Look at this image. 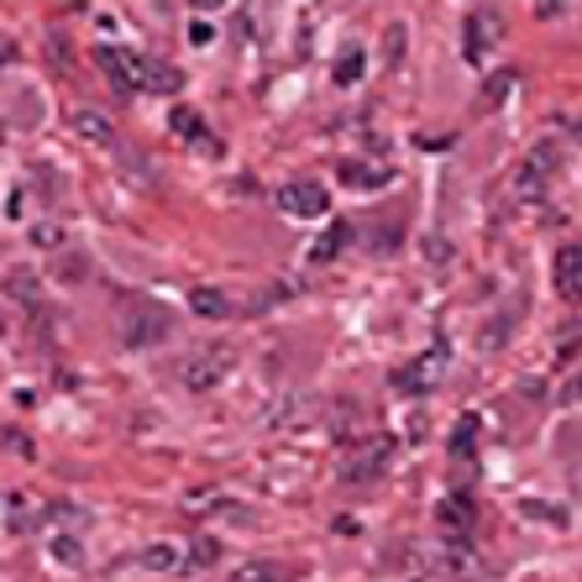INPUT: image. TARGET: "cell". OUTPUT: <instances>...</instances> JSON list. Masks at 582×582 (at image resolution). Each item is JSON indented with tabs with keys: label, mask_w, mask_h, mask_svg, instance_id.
<instances>
[{
	"label": "cell",
	"mask_w": 582,
	"mask_h": 582,
	"mask_svg": "<svg viewBox=\"0 0 582 582\" xmlns=\"http://www.w3.org/2000/svg\"><path fill=\"white\" fill-rule=\"evenodd\" d=\"M53 556H59V561H79V541H69V535L53 541Z\"/></svg>",
	"instance_id": "25"
},
{
	"label": "cell",
	"mask_w": 582,
	"mask_h": 582,
	"mask_svg": "<svg viewBox=\"0 0 582 582\" xmlns=\"http://www.w3.org/2000/svg\"><path fill=\"white\" fill-rule=\"evenodd\" d=\"M347 242H351V226H347V221H331V232H325L321 242H315V247H310V258H315V262L336 258V252H342V247H347Z\"/></svg>",
	"instance_id": "19"
},
{
	"label": "cell",
	"mask_w": 582,
	"mask_h": 582,
	"mask_svg": "<svg viewBox=\"0 0 582 582\" xmlns=\"http://www.w3.org/2000/svg\"><path fill=\"white\" fill-rule=\"evenodd\" d=\"M394 457V436H373L368 446H357V457L342 462V483H368V478H379L383 467Z\"/></svg>",
	"instance_id": "8"
},
{
	"label": "cell",
	"mask_w": 582,
	"mask_h": 582,
	"mask_svg": "<svg viewBox=\"0 0 582 582\" xmlns=\"http://www.w3.org/2000/svg\"><path fill=\"white\" fill-rule=\"evenodd\" d=\"M472 446H478V414H462V425L451 431V457H472Z\"/></svg>",
	"instance_id": "22"
},
{
	"label": "cell",
	"mask_w": 582,
	"mask_h": 582,
	"mask_svg": "<svg viewBox=\"0 0 582 582\" xmlns=\"http://www.w3.org/2000/svg\"><path fill=\"white\" fill-rule=\"evenodd\" d=\"M498 37H504V16H498L494 5H478V11L467 16V27H462V53H467V63H483V59H488V48H494Z\"/></svg>",
	"instance_id": "4"
},
{
	"label": "cell",
	"mask_w": 582,
	"mask_h": 582,
	"mask_svg": "<svg viewBox=\"0 0 582 582\" xmlns=\"http://www.w3.org/2000/svg\"><path fill=\"white\" fill-rule=\"evenodd\" d=\"M184 89V74L178 69H163V63L147 59V95H178Z\"/></svg>",
	"instance_id": "17"
},
{
	"label": "cell",
	"mask_w": 582,
	"mask_h": 582,
	"mask_svg": "<svg viewBox=\"0 0 582 582\" xmlns=\"http://www.w3.org/2000/svg\"><path fill=\"white\" fill-rule=\"evenodd\" d=\"M556 294L561 299H582V242H567L561 252H556Z\"/></svg>",
	"instance_id": "9"
},
{
	"label": "cell",
	"mask_w": 582,
	"mask_h": 582,
	"mask_svg": "<svg viewBox=\"0 0 582 582\" xmlns=\"http://www.w3.org/2000/svg\"><path fill=\"white\" fill-rule=\"evenodd\" d=\"M556 169H561V152H556V143H535V152L524 158V169L515 174V189L530 200V195H541V189L552 184Z\"/></svg>",
	"instance_id": "7"
},
{
	"label": "cell",
	"mask_w": 582,
	"mask_h": 582,
	"mask_svg": "<svg viewBox=\"0 0 582 582\" xmlns=\"http://www.w3.org/2000/svg\"><path fill=\"white\" fill-rule=\"evenodd\" d=\"M215 556H221V546H215V541H205V535H200V541H189V546H184V572H205Z\"/></svg>",
	"instance_id": "21"
},
{
	"label": "cell",
	"mask_w": 582,
	"mask_h": 582,
	"mask_svg": "<svg viewBox=\"0 0 582 582\" xmlns=\"http://www.w3.org/2000/svg\"><path fill=\"white\" fill-rule=\"evenodd\" d=\"M189 310H195L200 321H232L236 315L232 294H221V289H195L189 294Z\"/></svg>",
	"instance_id": "11"
},
{
	"label": "cell",
	"mask_w": 582,
	"mask_h": 582,
	"mask_svg": "<svg viewBox=\"0 0 582 582\" xmlns=\"http://www.w3.org/2000/svg\"><path fill=\"white\" fill-rule=\"evenodd\" d=\"M11 59H16V48H11V37H0V69H5Z\"/></svg>",
	"instance_id": "26"
},
{
	"label": "cell",
	"mask_w": 582,
	"mask_h": 582,
	"mask_svg": "<svg viewBox=\"0 0 582 582\" xmlns=\"http://www.w3.org/2000/svg\"><path fill=\"white\" fill-rule=\"evenodd\" d=\"M472 520H478L472 498H446V504H441V524H446V530H457V535H467V530H472Z\"/></svg>",
	"instance_id": "14"
},
{
	"label": "cell",
	"mask_w": 582,
	"mask_h": 582,
	"mask_svg": "<svg viewBox=\"0 0 582 582\" xmlns=\"http://www.w3.org/2000/svg\"><path fill=\"white\" fill-rule=\"evenodd\" d=\"M143 567L147 572H184V546L178 541H158L143 552Z\"/></svg>",
	"instance_id": "13"
},
{
	"label": "cell",
	"mask_w": 582,
	"mask_h": 582,
	"mask_svg": "<svg viewBox=\"0 0 582 582\" xmlns=\"http://www.w3.org/2000/svg\"><path fill=\"white\" fill-rule=\"evenodd\" d=\"M169 331H174V321H169V310H163V305H137V310L121 321V347L126 351L163 347V342H169Z\"/></svg>",
	"instance_id": "2"
},
{
	"label": "cell",
	"mask_w": 582,
	"mask_h": 582,
	"mask_svg": "<svg viewBox=\"0 0 582 582\" xmlns=\"http://www.w3.org/2000/svg\"><path fill=\"white\" fill-rule=\"evenodd\" d=\"M74 137L89 147H116V126H111V116H100L95 106H79L74 111Z\"/></svg>",
	"instance_id": "10"
},
{
	"label": "cell",
	"mask_w": 582,
	"mask_h": 582,
	"mask_svg": "<svg viewBox=\"0 0 582 582\" xmlns=\"http://www.w3.org/2000/svg\"><path fill=\"white\" fill-rule=\"evenodd\" d=\"M278 210L294 215V221H321L325 210H331V195H325L321 184L299 178V184H284V189H278Z\"/></svg>",
	"instance_id": "6"
},
{
	"label": "cell",
	"mask_w": 582,
	"mask_h": 582,
	"mask_svg": "<svg viewBox=\"0 0 582 582\" xmlns=\"http://www.w3.org/2000/svg\"><path fill=\"white\" fill-rule=\"evenodd\" d=\"M226 582H289V572H284L278 561H247V567H236Z\"/></svg>",
	"instance_id": "16"
},
{
	"label": "cell",
	"mask_w": 582,
	"mask_h": 582,
	"mask_svg": "<svg viewBox=\"0 0 582 582\" xmlns=\"http://www.w3.org/2000/svg\"><path fill=\"white\" fill-rule=\"evenodd\" d=\"M509 95H515V74L504 69V74H488V85H483V95H478V106H483V111H498Z\"/></svg>",
	"instance_id": "18"
},
{
	"label": "cell",
	"mask_w": 582,
	"mask_h": 582,
	"mask_svg": "<svg viewBox=\"0 0 582 582\" xmlns=\"http://www.w3.org/2000/svg\"><path fill=\"white\" fill-rule=\"evenodd\" d=\"M95 63L100 74L121 89V95H147V59L132 53V48H95Z\"/></svg>",
	"instance_id": "3"
},
{
	"label": "cell",
	"mask_w": 582,
	"mask_h": 582,
	"mask_svg": "<svg viewBox=\"0 0 582 582\" xmlns=\"http://www.w3.org/2000/svg\"><path fill=\"white\" fill-rule=\"evenodd\" d=\"M441 373H446V347H431L425 357H414L409 368H399V373H394V388L420 399V394H431V388L441 383Z\"/></svg>",
	"instance_id": "5"
},
{
	"label": "cell",
	"mask_w": 582,
	"mask_h": 582,
	"mask_svg": "<svg viewBox=\"0 0 582 582\" xmlns=\"http://www.w3.org/2000/svg\"><path fill=\"white\" fill-rule=\"evenodd\" d=\"M368 74V53L362 48H347L342 59H336V85H357Z\"/></svg>",
	"instance_id": "20"
},
{
	"label": "cell",
	"mask_w": 582,
	"mask_h": 582,
	"mask_svg": "<svg viewBox=\"0 0 582 582\" xmlns=\"http://www.w3.org/2000/svg\"><path fill=\"white\" fill-rule=\"evenodd\" d=\"M174 132H178V137H189L195 147H205V152H221V147H215V137L200 126V116H195V111H174Z\"/></svg>",
	"instance_id": "15"
},
{
	"label": "cell",
	"mask_w": 582,
	"mask_h": 582,
	"mask_svg": "<svg viewBox=\"0 0 582 582\" xmlns=\"http://www.w3.org/2000/svg\"><path fill=\"white\" fill-rule=\"evenodd\" d=\"M232 368H236L232 347H210V351H189V357L178 362V379H184V388H195V394H210V388L226 383Z\"/></svg>",
	"instance_id": "1"
},
{
	"label": "cell",
	"mask_w": 582,
	"mask_h": 582,
	"mask_svg": "<svg viewBox=\"0 0 582 582\" xmlns=\"http://www.w3.org/2000/svg\"><path fill=\"white\" fill-rule=\"evenodd\" d=\"M5 289L16 294L27 310H37V305H42V294H37V284H32V273H11V278H5Z\"/></svg>",
	"instance_id": "23"
},
{
	"label": "cell",
	"mask_w": 582,
	"mask_h": 582,
	"mask_svg": "<svg viewBox=\"0 0 582 582\" xmlns=\"http://www.w3.org/2000/svg\"><path fill=\"white\" fill-rule=\"evenodd\" d=\"M32 242H37V247H63V226H53V221H42V226H32Z\"/></svg>",
	"instance_id": "24"
},
{
	"label": "cell",
	"mask_w": 582,
	"mask_h": 582,
	"mask_svg": "<svg viewBox=\"0 0 582 582\" xmlns=\"http://www.w3.org/2000/svg\"><path fill=\"white\" fill-rule=\"evenodd\" d=\"M336 178L347 184V189H379V184H388V169H373V163H357V158H347L342 169H336Z\"/></svg>",
	"instance_id": "12"
}]
</instances>
